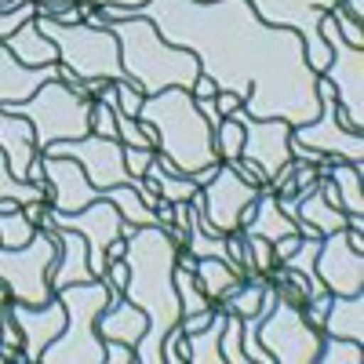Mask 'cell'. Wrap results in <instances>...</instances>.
Returning <instances> with one entry per match:
<instances>
[{
  "label": "cell",
  "mask_w": 364,
  "mask_h": 364,
  "mask_svg": "<svg viewBox=\"0 0 364 364\" xmlns=\"http://www.w3.org/2000/svg\"><path fill=\"white\" fill-rule=\"evenodd\" d=\"M223 324H226V310L219 306L215 317H211L200 331L186 336V364H223V350H219Z\"/></svg>",
  "instance_id": "cell-26"
},
{
  "label": "cell",
  "mask_w": 364,
  "mask_h": 364,
  "mask_svg": "<svg viewBox=\"0 0 364 364\" xmlns=\"http://www.w3.org/2000/svg\"><path fill=\"white\" fill-rule=\"evenodd\" d=\"M262 186L240 178L226 161H219L215 175L200 186V208H204V223L215 233H233L252 219V208L259 200Z\"/></svg>",
  "instance_id": "cell-13"
},
{
  "label": "cell",
  "mask_w": 364,
  "mask_h": 364,
  "mask_svg": "<svg viewBox=\"0 0 364 364\" xmlns=\"http://www.w3.org/2000/svg\"><path fill=\"white\" fill-rule=\"evenodd\" d=\"M317 99H321V113L310 120V124L291 128V142L317 149V154L331 157V161H346L364 168V135L350 132L339 117V102L331 95V84L324 77H317Z\"/></svg>",
  "instance_id": "cell-11"
},
{
  "label": "cell",
  "mask_w": 364,
  "mask_h": 364,
  "mask_svg": "<svg viewBox=\"0 0 364 364\" xmlns=\"http://www.w3.org/2000/svg\"><path fill=\"white\" fill-rule=\"evenodd\" d=\"M113 29V37L120 44V66H124V77L142 91V95H157L164 87H193L200 77V63L197 55L186 48L168 44L157 26L149 18L139 15H124L106 22Z\"/></svg>",
  "instance_id": "cell-4"
},
{
  "label": "cell",
  "mask_w": 364,
  "mask_h": 364,
  "mask_svg": "<svg viewBox=\"0 0 364 364\" xmlns=\"http://www.w3.org/2000/svg\"><path fill=\"white\" fill-rule=\"evenodd\" d=\"M113 91H117V113H124V117H139V106H142V91L132 84V80H117L113 84Z\"/></svg>",
  "instance_id": "cell-40"
},
{
  "label": "cell",
  "mask_w": 364,
  "mask_h": 364,
  "mask_svg": "<svg viewBox=\"0 0 364 364\" xmlns=\"http://www.w3.org/2000/svg\"><path fill=\"white\" fill-rule=\"evenodd\" d=\"M29 18H37V0H26V4H18L15 11H0V41H8Z\"/></svg>",
  "instance_id": "cell-38"
},
{
  "label": "cell",
  "mask_w": 364,
  "mask_h": 364,
  "mask_svg": "<svg viewBox=\"0 0 364 364\" xmlns=\"http://www.w3.org/2000/svg\"><path fill=\"white\" fill-rule=\"evenodd\" d=\"M317 252H321V237H302V240H299V248H295L288 259H281V266L302 273V277H310V281H321V277H317V269H314Z\"/></svg>",
  "instance_id": "cell-34"
},
{
  "label": "cell",
  "mask_w": 364,
  "mask_h": 364,
  "mask_svg": "<svg viewBox=\"0 0 364 364\" xmlns=\"http://www.w3.org/2000/svg\"><path fill=\"white\" fill-rule=\"evenodd\" d=\"M95 331L102 343H128L132 350L139 346V339L146 336V314L128 299H117L99 314Z\"/></svg>",
  "instance_id": "cell-22"
},
{
  "label": "cell",
  "mask_w": 364,
  "mask_h": 364,
  "mask_svg": "<svg viewBox=\"0 0 364 364\" xmlns=\"http://www.w3.org/2000/svg\"><path fill=\"white\" fill-rule=\"evenodd\" d=\"M299 240H302L299 233H288V237H281V240H273V259H277V262L288 259V255L299 248Z\"/></svg>",
  "instance_id": "cell-43"
},
{
  "label": "cell",
  "mask_w": 364,
  "mask_h": 364,
  "mask_svg": "<svg viewBox=\"0 0 364 364\" xmlns=\"http://www.w3.org/2000/svg\"><path fill=\"white\" fill-rule=\"evenodd\" d=\"M117 139L124 146H132V149H157V135L149 132L142 120L124 117V113H117Z\"/></svg>",
  "instance_id": "cell-35"
},
{
  "label": "cell",
  "mask_w": 364,
  "mask_h": 364,
  "mask_svg": "<svg viewBox=\"0 0 364 364\" xmlns=\"http://www.w3.org/2000/svg\"><path fill=\"white\" fill-rule=\"evenodd\" d=\"M33 26L55 44L58 66L70 70L77 80H84V84L128 80L124 66H120V44H117L109 26H87V22L66 26V22H58L51 15H37Z\"/></svg>",
  "instance_id": "cell-6"
},
{
  "label": "cell",
  "mask_w": 364,
  "mask_h": 364,
  "mask_svg": "<svg viewBox=\"0 0 364 364\" xmlns=\"http://www.w3.org/2000/svg\"><path fill=\"white\" fill-rule=\"evenodd\" d=\"M219 350H223V364H248V357H245V339H240V317H237V314H226Z\"/></svg>",
  "instance_id": "cell-36"
},
{
  "label": "cell",
  "mask_w": 364,
  "mask_h": 364,
  "mask_svg": "<svg viewBox=\"0 0 364 364\" xmlns=\"http://www.w3.org/2000/svg\"><path fill=\"white\" fill-rule=\"evenodd\" d=\"M328 15L336 18V26H339V33H343V41H346V44L364 48V22H357L353 15H346V8H343V4H336Z\"/></svg>",
  "instance_id": "cell-39"
},
{
  "label": "cell",
  "mask_w": 364,
  "mask_h": 364,
  "mask_svg": "<svg viewBox=\"0 0 364 364\" xmlns=\"http://www.w3.org/2000/svg\"><path fill=\"white\" fill-rule=\"evenodd\" d=\"M58 240V262L51 269V291L66 288V284H87V281H99L87 266V240L77 230H51Z\"/></svg>",
  "instance_id": "cell-21"
},
{
  "label": "cell",
  "mask_w": 364,
  "mask_h": 364,
  "mask_svg": "<svg viewBox=\"0 0 364 364\" xmlns=\"http://www.w3.org/2000/svg\"><path fill=\"white\" fill-rule=\"evenodd\" d=\"M215 149H219V161H226V164L240 161V149H245V128H240L233 117H223V124L215 128Z\"/></svg>",
  "instance_id": "cell-33"
},
{
  "label": "cell",
  "mask_w": 364,
  "mask_h": 364,
  "mask_svg": "<svg viewBox=\"0 0 364 364\" xmlns=\"http://www.w3.org/2000/svg\"><path fill=\"white\" fill-rule=\"evenodd\" d=\"M58 262V240L51 230H37L22 248H0V284L26 306H44L51 291V269Z\"/></svg>",
  "instance_id": "cell-8"
},
{
  "label": "cell",
  "mask_w": 364,
  "mask_h": 364,
  "mask_svg": "<svg viewBox=\"0 0 364 364\" xmlns=\"http://www.w3.org/2000/svg\"><path fill=\"white\" fill-rule=\"evenodd\" d=\"M37 230L41 226L29 223L22 208L0 211V248H22V245H29V237H33Z\"/></svg>",
  "instance_id": "cell-30"
},
{
  "label": "cell",
  "mask_w": 364,
  "mask_h": 364,
  "mask_svg": "<svg viewBox=\"0 0 364 364\" xmlns=\"http://www.w3.org/2000/svg\"><path fill=\"white\" fill-rule=\"evenodd\" d=\"M237 106H245V102H240V99L233 95V91H215V109H219L223 117H230Z\"/></svg>",
  "instance_id": "cell-44"
},
{
  "label": "cell",
  "mask_w": 364,
  "mask_h": 364,
  "mask_svg": "<svg viewBox=\"0 0 364 364\" xmlns=\"http://www.w3.org/2000/svg\"><path fill=\"white\" fill-rule=\"evenodd\" d=\"M154 157H157V149H132V146H124V168H128V175H135V178L146 175V168L154 164Z\"/></svg>",
  "instance_id": "cell-41"
},
{
  "label": "cell",
  "mask_w": 364,
  "mask_h": 364,
  "mask_svg": "<svg viewBox=\"0 0 364 364\" xmlns=\"http://www.w3.org/2000/svg\"><path fill=\"white\" fill-rule=\"evenodd\" d=\"M106 364H135V350L128 343H106Z\"/></svg>",
  "instance_id": "cell-42"
},
{
  "label": "cell",
  "mask_w": 364,
  "mask_h": 364,
  "mask_svg": "<svg viewBox=\"0 0 364 364\" xmlns=\"http://www.w3.org/2000/svg\"><path fill=\"white\" fill-rule=\"evenodd\" d=\"M91 102L95 99H80L73 87L63 80H48L37 87L33 99H26L18 106H8V113L26 117L33 124L37 149H48L51 142H66V139H84L91 135Z\"/></svg>",
  "instance_id": "cell-7"
},
{
  "label": "cell",
  "mask_w": 364,
  "mask_h": 364,
  "mask_svg": "<svg viewBox=\"0 0 364 364\" xmlns=\"http://www.w3.org/2000/svg\"><path fill=\"white\" fill-rule=\"evenodd\" d=\"M66 306V328L44 346L41 364H106V343L99 339L95 321L109 302L124 299L106 281L66 284L55 291Z\"/></svg>",
  "instance_id": "cell-5"
},
{
  "label": "cell",
  "mask_w": 364,
  "mask_h": 364,
  "mask_svg": "<svg viewBox=\"0 0 364 364\" xmlns=\"http://www.w3.org/2000/svg\"><path fill=\"white\" fill-rule=\"evenodd\" d=\"M0 154H4L15 178L29 175L33 161L41 157V149H37V139H33V124H29L26 117H15L8 109H0Z\"/></svg>",
  "instance_id": "cell-20"
},
{
  "label": "cell",
  "mask_w": 364,
  "mask_h": 364,
  "mask_svg": "<svg viewBox=\"0 0 364 364\" xmlns=\"http://www.w3.org/2000/svg\"><path fill=\"white\" fill-rule=\"evenodd\" d=\"M252 11L266 22V26H288L302 37L306 48V63L310 70L321 77L328 66V44L321 37V15L331 11L339 0H248Z\"/></svg>",
  "instance_id": "cell-12"
},
{
  "label": "cell",
  "mask_w": 364,
  "mask_h": 364,
  "mask_svg": "<svg viewBox=\"0 0 364 364\" xmlns=\"http://www.w3.org/2000/svg\"><path fill=\"white\" fill-rule=\"evenodd\" d=\"M317 277L331 295H357L364 291V252H353L346 230L324 233L321 237V252H317Z\"/></svg>",
  "instance_id": "cell-16"
},
{
  "label": "cell",
  "mask_w": 364,
  "mask_h": 364,
  "mask_svg": "<svg viewBox=\"0 0 364 364\" xmlns=\"http://www.w3.org/2000/svg\"><path fill=\"white\" fill-rule=\"evenodd\" d=\"M135 120H142L157 135V154L168 157L178 175L193 178L200 168L219 164L215 132L200 117V109L186 87H164L157 95H146Z\"/></svg>",
  "instance_id": "cell-3"
},
{
  "label": "cell",
  "mask_w": 364,
  "mask_h": 364,
  "mask_svg": "<svg viewBox=\"0 0 364 364\" xmlns=\"http://www.w3.org/2000/svg\"><path fill=\"white\" fill-rule=\"evenodd\" d=\"M240 233H245V245H248V259H252V269H255V273H262V277H266V273H269L273 266H277V259H273V245H269L266 237H259V233H248V230H240Z\"/></svg>",
  "instance_id": "cell-37"
},
{
  "label": "cell",
  "mask_w": 364,
  "mask_h": 364,
  "mask_svg": "<svg viewBox=\"0 0 364 364\" xmlns=\"http://www.w3.org/2000/svg\"><path fill=\"white\" fill-rule=\"evenodd\" d=\"M58 73H63L58 63H51V66H22L8 51V44L0 41V109L33 99L37 87L48 84V80H58Z\"/></svg>",
  "instance_id": "cell-19"
},
{
  "label": "cell",
  "mask_w": 364,
  "mask_h": 364,
  "mask_svg": "<svg viewBox=\"0 0 364 364\" xmlns=\"http://www.w3.org/2000/svg\"><path fill=\"white\" fill-rule=\"evenodd\" d=\"M44 157H73L91 186L109 190V186H135V175L124 168V142L120 139H102V135H84V139H66V142H51L41 149Z\"/></svg>",
  "instance_id": "cell-14"
},
{
  "label": "cell",
  "mask_w": 364,
  "mask_h": 364,
  "mask_svg": "<svg viewBox=\"0 0 364 364\" xmlns=\"http://www.w3.org/2000/svg\"><path fill=\"white\" fill-rule=\"evenodd\" d=\"M321 37L328 44V66L324 80L331 84V95L339 102V117L350 132L364 128V48H353L343 41L336 18L328 11L321 15Z\"/></svg>",
  "instance_id": "cell-9"
},
{
  "label": "cell",
  "mask_w": 364,
  "mask_h": 364,
  "mask_svg": "<svg viewBox=\"0 0 364 364\" xmlns=\"http://www.w3.org/2000/svg\"><path fill=\"white\" fill-rule=\"evenodd\" d=\"M255 339H259V346L269 353L273 364H317V350H321L324 331L306 321L302 306H295V302H284V299L277 295L273 310L259 321Z\"/></svg>",
  "instance_id": "cell-10"
},
{
  "label": "cell",
  "mask_w": 364,
  "mask_h": 364,
  "mask_svg": "<svg viewBox=\"0 0 364 364\" xmlns=\"http://www.w3.org/2000/svg\"><path fill=\"white\" fill-rule=\"evenodd\" d=\"M190 95L193 99H211V95H215V84H211L208 77H197V84L190 87Z\"/></svg>",
  "instance_id": "cell-46"
},
{
  "label": "cell",
  "mask_w": 364,
  "mask_h": 364,
  "mask_svg": "<svg viewBox=\"0 0 364 364\" xmlns=\"http://www.w3.org/2000/svg\"><path fill=\"white\" fill-rule=\"evenodd\" d=\"M41 164H44L48 186H51V208L55 211H80L91 200L106 197V190H99V186L87 182L84 168L73 157H44L41 154Z\"/></svg>",
  "instance_id": "cell-18"
},
{
  "label": "cell",
  "mask_w": 364,
  "mask_h": 364,
  "mask_svg": "<svg viewBox=\"0 0 364 364\" xmlns=\"http://www.w3.org/2000/svg\"><path fill=\"white\" fill-rule=\"evenodd\" d=\"M240 230H248V233H259V237H266L269 245L273 240H281V237H288V233H299V226L281 211V204H277V193H273L269 186H262L259 190V200H255V208H252V219L240 226ZM302 237V233H299Z\"/></svg>",
  "instance_id": "cell-24"
},
{
  "label": "cell",
  "mask_w": 364,
  "mask_h": 364,
  "mask_svg": "<svg viewBox=\"0 0 364 364\" xmlns=\"http://www.w3.org/2000/svg\"><path fill=\"white\" fill-rule=\"evenodd\" d=\"M197 284H200V291L211 299V302H219L223 295H230L233 291V284H240V277L223 262V259H197Z\"/></svg>",
  "instance_id": "cell-28"
},
{
  "label": "cell",
  "mask_w": 364,
  "mask_h": 364,
  "mask_svg": "<svg viewBox=\"0 0 364 364\" xmlns=\"http://www.w3.org/2000/svg\"><path fill=\"white\" fill-rule=\"evenodd\" d=\"M175 259L178 245L168 237L164 226H135L128 233V284L124 299L146 314V336L135 346V364H164V339L182 321V302L175 291Z\"/></svg>",
  "instance_id": "cell-2"
},
{
  "label": "cell",
  "mask_w": 364,
  "mask_h": 364,
  "mask_svg": "<svg viewBox=\"0 0 364 364\" xmlns=\"http://www.w3.org/2000/svg\"><path fill=\"white\" fill-rule=\"evenodd\" d=\"M87 4H95V8H106V4H117V8H139V4H146V0H87Z\"/></svg>",
  "instance_id": "cell-47"
},
{
  "label": "cell",
  "mask_w": 364,
  "mask_h": 364,
  "mask_svg": "<svg viewBox=\"0 0 364 364\" xmlns=\"http://www.w3.org/2000/svg\"><path fill=\"white\" fill-rule=\"evenodd\" d=\"M8 310H11V321L18 324V331H22V357H26V364H41L44 346L66 328V306H63V299L51 295L44 306H26V302H15L11 299Z\"/></svg>",
  "instance_id": "cell-17"
},
{
  "label": "cell",
  "mask_w": 364,
  "mask_h": 364,
  "mask_svg": "<svg viewBox=\"0 0 364 364\" xmlns=\"http://www.w3.org/2000/svg\"><path fill=\"white\" fill-rule=\"evenodd\" d=\"M240 128H245V149H240V157L252 161L262 175V182H269L277 175L288 161H291V124L288 120H255L245 113V106H237L230 113Z\"/></svg>",
  "instance_id": "cell-15"
},
{
  "label": "cell",
  "mask_w": 364,
  "mask_h": 364,
  "mask_svg": "<svg viewBox=\"0 0 364 364\" xmlns=\"http://www.w3.org/2000/svg\"><path fill=\"white\" fill-rule=\"evenodd\" d=\"M328 178L339 193V208L346 215H364V193H360V168L346 164V161H331L328 164Z\"/></svg>",
  "instance_id": "cell-27"
},
{
  "label": "cell",
  "mask_w": 364,
  "mask_h": 364,
  "mask_svg": "<svg viewBox=\"0 0 364 364\" xmlns=\"http://www.w3.org/2000/svg\"><path fill=\"white\" fill-rule=\"evenodd\" d=\"M106 197L117 204V211H120V219H124V223H132V226H161L157 223V211L142 204V197L135 193V186H109Z\"/></svg>",
  "instance_id": "cell-29"
},
{
  "label": "cell",
  "mask_w": 364,
  "mask_h": 364,
  "mask_svg": "<svg viewBox=\"0 0 364 364\" xmlns=\"http://www.w3.org/2000/svg\"><path fill=\"white\" fill-rule=\"evenodd\" d=\"M171 281H175V291H178V302H182V317H186V314H197V310H211V299L200 291L197 273H193V269L175 266Z\"/></svg>",
  "instance_id": "cell-31"
},
{
  "label": "cell",
  "mask_w": 364,
  "mask_h": 364,
  "mask_svg": "<svg viewBox=\"0 0 364 364\" xmlns=\"http://www.w3.org/2000/svg\"><path fill=\"white\" fill-rule=\"evenodd\" d=\"M139 15L157 33L197 55L200 77L215 91H233L255 120L310 124L321 113L317 73L306 63L302 37L288 26H266L248 0H146L139 8H99L102 22Z\"/></svg>",
  "instance_id": "cell-1"
},
{
  "label": "cell",
  "mask_w": 364,
  "mask_h": 364,
  "mask_svg": "<svg viewBox=\"0 0 364 364\" xmlns=\"http://www.w3.org/2000/svg\"><path fill=\"white\" fill-rule=\"evenodd\" d=\"M324 336H339V339H353L364 343V291L357 295H331V306L321 321Z\"/></svg>",
  "instance_id": "cell-23"
},
{
  "label": "cell",
  "mask_w": 364,
  "mask_h": 364,
  "mask_svg": "<svg viewBox=\"0 0 364 364\" xmlns=\"http://www.w3.org/2000/svg\"><path fill=\"white\" fill-rule=\"evenodd\" d=\"M346 240H350L353 252H364V230H350V226H346Z\"/></svg>",
  "instance_id": "cell-48"
},
{
  "label": "cell",
  "mask_w": 364,
  "mask_h": 364,
  "mask_svg": "<svg viewBox=\"0 0 364 364\" xmlns=\"http://www.w3.org/2000/svg\"><path fill=\"white\" fill-rule=\"evenodd\" d=\"M135 193L142 197V204H146V208H157V204H161V193H157L154 186H149L146 178H139V182H135Z\"/></svg>",
  "instance_id": "cell-45"
},
{
  "label": "cell",
  "mask_w": 364,
  "mask_h": 364,
  "mask_svg": "<svg viewBox=\"0 0 364 364\" xmlns=\"http://www.w3.org/2000/svg\"><path fill=\"white\" fill-rule=\"evenodd\" d=\"M360 343L339 339V336H324L317 350V364H360Z\"/></svg>",
  "instance_id": "cell-32"
},
{
  "label": "cell",
  "mask_w": 364,
  "mask_h": 364,
  "mask_svg": "<svg viewBox=\"0 0 364 364\" xmlns=\"http://www.w3.org/2000/svg\"><path fill=\"white\" fill-rule=\"evenodd\" d=\"M4 44H8V51L18 58L22 66H51V63H58L55 44H51V41L41 33V29L33 26V18H29L26 26H18Z\"/></svg>",
  "instance_id": "cell-25"
}]
</instances>
